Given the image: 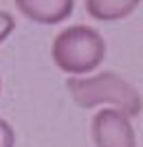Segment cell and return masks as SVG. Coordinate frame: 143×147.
<instances>
[{
  "mask_svg": "<svg viewBox=\"0 0 143 147\" xmlns=\"http://www.w3.org/2000/svg\"><path fill=\"white\" fill-rule=\"evenodd\" d=\"M66 90L75 103L86 110L97 105H112L130 119L139 117L143 110L141 92L112 70L93 75V77H84V75L70 77L66 81Z\"/></svg>",
  "mask_w": 143,
  "mask_h": 147,
  "instance_id": "obj_1",
  "label": "cell"
},
{
  "mask_svg": "<svg viewBox=\"0 0 143 147\" xmlns=\"http://www.w3.org/2000/svg\"><path fill=\"white\" fill-rule=\"evenodd\" d=\"M106 57V42L97 29L86 24H73L62 29L53 40L51 59L62 73L77 77L88 75Z\"/></svg>",
  "mask_w": 143,
  "mask_h": 147,
  "instance_id": "obj_2",
  "label": "cell"
},
{
  "mask_svg": "<svg viewBox=\"0 0 143 147\" xmlns=\"http://www.w3.org/2000/svg\"><path fill=\"white\" fill-rule=\"evenodd\" d=\"M95 147H137L130 117L117 108H104L93 117Z\"/></svg>",
  "mask_w": 143,
  "mask_h": 147,
  "instance_id": "obj_3",
  "label": "cell"
},
{
  "mask_svg": "<svg viewBox=\"0 0 143 147\" xmlns=\"http://www.w3.org/2000/svg\"><path fill=\"white\" fill-rule=\"evenodd\" d=\"M26 20L44 26L62 24L73 16L75 0H13Z\"/></svg>",
  "mask_w": 143,
  "mask_h": 147,
  "instance_id": "obj_4",
  "label": "cell"
},
{
  "mask_svg": "<svg viewBox=\"0 0 143 147\" xmlns=\"http://www.w3.org/2000/svg\"><path fill=\"white\" fill-rule=\"evenodd\" d=\"M139 5L141 0H86V11L97 22H117L134 13Z\"/></svg>",
  "mask_w": 143,
  "mask_h": 147,
  "instance_id": "obj_5",
  "label": "cell"
},
{
  "mask_svg": "<svg viewBox=\"0 0 143 147\" xmlns=\"http://www.w3.org/2000/svg\"><path fill=\"white\" fill-rule=\"evenodd\" d=\"M16 31V18H13L9 11H2L0 9V44L7 42L11 33Z\"/></svg>",
  "mask_w": 143,
  "mask_h": 147,
  "instance_id": "obj_6",
  "label": "cell"
},
{
  "mask_svg": "<svg viewBox=\"0 0 143 147\" xmlns=\"http://www.w3.org/2000/svg\"><path fill=\"white\" fill-rule=\"evenodd\" d=\"M0 147H16V132L5 119H0Z\"/></svg>",
  "mask_w": 143,
  "mask_h": 147,
  "instance_id": "obj_7",
  "label": "cell"
},
{
  "mask_svg": "<svg viewBox=\"0 0 143 147\" xmlns=\"http://www.w3.org/2000/svg\"><path fill=\"white\" fill-rule=\"evenodd\" d=\"M0 90H2V81H0Z\"/></svg>",
  "mask_w": 143,
  "mask_h": 147,
  "instance_id": "obj_8",
  "label": "cell"
}]
</instances>
